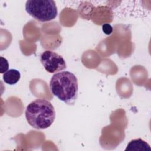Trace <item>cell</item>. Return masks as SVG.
Returning a JSON list of instances; mask_svg holds the SVG:
<instances>
[{"label": "cell", "mask_w": 151, "mask_h": 151, "mask_svg": "<svg viewBox=\"0 0 151 151\" xmlns=\"http://www.w3.org/2000/svg\"><path fill=\"white\" fill-rule=\"evenodd\" d=\"M103 32L106 35H110L113 32V27L109 24H104L102 25Z\"/></svg>", "instance_id": "ba28073f"}, {"label": "cell", "mask_w": 151, "mask_h": 151, "mask_svg": "<svg viewBox=\"0 0 151 151\" xmlns=\"http://www.w3.org/2000/svg\"><path fill=\"white\" fill-rule=\"evenodd\" d=\"M125 151H151L149 145L139 138L131 140L127 145Z\"/></svg>", "instance_id": "5b68a950"}, {"label": "cell", "mask_w": 151, "mask_h": 151, "mask_svg": "<svg viewBox=\"0 0 151 151\" xmlns=\"http://www.w3.org/2000/svg\"><path fill=\"white\" fill-rule=\"evenodd\" d=\"M0 73L3 74L8 71L9 68V64L8 60L3 57H0Z\"/></svg>", "instance_id": "52a82bcc"}, {"label": "cell", "mask_w": 151, "mask_h": 151, "mask_svg": "<svg viewBox=\"0 0 151 151\" xmlns=\"http://www.w3.org/2000/svg\"><path fill=\"white\" fill-rule=\"evenodd\" d=\"M40 61L45 70L50 73H56L66 68V63L63 57L50 50H46L41 54Z\"/></svg>", "instance_id": "277c9868"}, {"label": "cell", "mask_w": 151, "mask_h": 151, "mask_svg": "<svg viewBox=\"0 0 151 151\" xmlns=\"http://www.w3.org/2000/svg\"><path fill=\"white\" fill-rule=\"evenodd\" d=\"M2 78L4 82L6 84L14 85L20 80L21 74L16 69H9L4 73Z\"/></svg>", "instance_id": "8992f818"}, {"label": "cell", "mask_w": 151, "mask_h": 151, "mask_svg": "<svg viewBox=\"0 0 151 151\" xmlns=\"http://www.w3.org/2000/svg\"><path fill=\"white\" fill-rule=\"evenodd\" d=\"M25 8L29 15L41 22L53 20L58 14L55 2L52 0H28Z\"/></svg>", "instance_id": "3957f363"}, {"label": "cell", "mask_w": 151, "mask_h": 151, "mask_svg": "<svg viewBox=\"0 0 151 151\" xmlns=\"http://www.w3.org/2000/svg\"><path fill=\"white\" fill-rule=\"evenodd\" d=\"M25 113L28 124L38 130L49 127L55 118L53 105L44 99H38L31 102L27 106Z\"/></svg>", "instance_id": "7a4b0ae2"}, {"label": "cell", "mask_w": 151, "mask_h": 151, "mask_svg": "<svg viewBox=\"0 0 151 151\" xmlns=\"http://www.w3.org/2000/svg\"><path fill=\"white\" fill-rule=\"evenodd\" d=\"M50 88L54 96L67 104H74L77 99L78 81L71 72L64 71L55 73L51 78Z\"/></svg>", "instance_id": "6da1fadb"}]
</instances>
